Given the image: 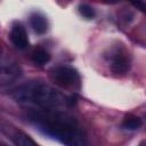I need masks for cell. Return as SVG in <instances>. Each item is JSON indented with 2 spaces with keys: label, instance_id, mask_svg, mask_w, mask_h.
I'll list each match as a JSON object with an SVG mask.
<instances>
[{
  "label": "cell",
  "instance_id": "9c48e42d",
  "mask_svg": "<svg viewBox=\"0 0 146 146\" xmlns=\"http://www.w3.org/2000/svg\"><path fill=\"white\" fill-rule=\"evenodd\" d=\"M32 60L38 65H44L50 60V55L42 48H36L32 52Z\"/></svg>",
  "mask_w": 146,
  "mask_h": 146
},
{
  "label": "cell",
  "instance_id": "8992f818",
  "mask_svg": "<svg viewBox=\"0 0 146 146\" xmlns=\"http://www.w3.org/2000/svg\"><path fill=\"white\" fill-rule=\"evenodd\" d=\"M30 24L36 34H44L48 30L47 18L39 13H34L30 16Z\"/></svg>",
  "mask_w": 146,
  "mask_h": 146
},
{
  "label": "cell",
  "instance_id": "7c38bea8",
  "mask_svg": "<svg viewBox=\"0 0 146 146\" xmlns=\"http://www.w3.org/2000/svg\"><path fill=\"white\" fill-rule=\"evenodd\" d=\"M135 8H137L138 10L143 11L146 14V3L143 1V0H128Z\"/></svg>",
  "mask_w": 146,
  "mask_h": 146
},
{
  "label": "cell",
  "instance_id": "277c9868",
  "mask_svg": "<svg viewBox=\"0 0 146 146\" xmlns=\"http://www.w3.org/2000/svg\"><path fill=\"white\" fill-rule=\"evenodd\" d=\"M10 41L18 49H25L29 46V36L24 26L19 23H15L10 31Z\"/></svg>",
  "mask_w": 146,
  "mask_h": 146
},
{
  "label": "cell",
  "instance_id": "30bf717a",
  "mask_svg": "<svg viewBox=\"0 0 146 146\" xmlns=\"http://www.w3.org/2000/svg\"><path fill=\"white\" fill-rule=\"evenodd\" d=\"M141 123L143 122H141L140 117H138L136 115L129 114V115H127L124 117V120L122 122V127L124 129H127V130H136V129L141 127Z\"/></svg>",
  "mask_w": 146,
  "mask_h": 146
},
{
  "label": "cell",
  "instance_id": "52a82bcc",
  "mask_svg": "<svg viewBox=\"0 0 146 146\" xmlns=\"http://www.w3.org/2000/svg\"><path fill=\"white\" fill-rule=\"evenodd\" d=\"M21 74L19 67L14 64H2L1 66V80L2 83H10V81L18 78Z\"/></svg>",
  "mask_w": 146,
  "mask_h": 146
},
{
  "label": "cell",
  "instance_id": "7a4b0ae2",
  "mask_svg": "<svg viewBox=\"0 0 146 146\" xmlns=\"http://www.w3.org/2000/svg\"><path fill=\"white\" fill-rule=\"evenodd\" d=\"M10 97L18 103H33L40 108L50 110L67 103L65 98L54 88L47 84L30 82L19 86L10 92Z\"/></svg>",
  "mask_w": 146,
  "mask_h": 146
},
{
  "label": "cell",
  "instance_id": "4fadbf2b",
  "mask_svg": "<svg viewBox=\"0 0 146 146\" xmlns=\"http://www.w3.org/2000/svg\"><path fill=\"white\" fill-rule=\"evenodd\" d=\"M106 3H116V2H119L120 0H104Z\"/></svg>",
  "mask_w": 146,
  "mask_h": 146
},
{
  "label": "cell",
  "instance_id": "6da1fadb",
  "mask_svg": "<svg viewBox=\"0 0 146 146\" xmlns=\"http://www.w3.org/2000/svg\"><path fill=\"white\" fill-rule=\"evenodd\" d=\"M30 117L40 131L59 140L62 144L79 146L86 143L84 136L79 130L75 119L66 112L55 108H41L40 111H34Z\"/></svg>",
  "mask_w": 146,
  "mask_h": 146
},
{
  "label": "cell",
  "instance_id": "ba28073f",
  "mask_svg": "<svg viewBox=\"0 0 146 146\" xmlns=\"http://www.w3.org/2000/svg\"><path fill=\"white\" fill-rule=\"evenodd\" d=\"M14 144L18 146H36V143L25 132L23 131H16L11 137Z\"/></svg>",
  "mask_w": 146,
  "mask_h": 146
},
{
  "label": "cell",
  "instance_id": "8fae6325",
  "mask_svg": "<svg viewBox=\"0 0 146 146\" xmlns=\"http://www.w3.org/2000/svg\"><path fill=\"white\" fill-rule=\"evenodd\" d=\"M79 13L83 17H86L88 19L95 17V10H94V8L90 7V6H88V5H80L79 6Z\"/></svg>",
  "mask_w": 146,
  "mask_h": 146
},
{
  "label": "cell",
  "instance_id": "3957f363",
  "mask_svg": "<svg viewBox=\"0 0 146 146\" xmlns=\"http://www.w3.org/2000/svg\"><path fill=\"white\" fill-rule=\"evenodd\" d=\"M50 78L57 86L62 88H74L75 86H79L80 82L78 71L67 65L54 67L50 71Z\"/></svg>",
  "mask_w": 146,
  "mask_h": 146
},
{
  "label": "cell",
  "instance_id": "5b68a950",
  "mask_svg": "<svg viewBox=\"0 0 146 146\" xmlns=\"http://www.w3.org/2000/svg\"><path fill=\"white\" fill-rule=\"evenodd\" d=\"M130 67L129 60L127 59V57L122 54H114V56H112L111 59V70L115 73V74H124L128 72Z\"/></svg>",
  "mask_w": 146,
  "mask_h": 146
}]
</instances>
